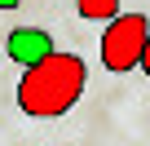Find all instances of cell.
Wrapping results in <instances>:
<instances>
[{
    "label": "cell",
    "instance_id": "6da1fadb",
    "mask_svg": "<svg viewBox=\"0 0 150 146\" xmlns=\"http://www.w3.org/2000/svg\"><path fill=\"white\" fill-rule=\"evenodd\" d=\"M84 84H88L84 58L53 49V53H44L40 62H31L22 71V80H18V106L31 120H57V115H66L75 102H80Z\"/></svg>",
    "mask_w": 150,
    "mask_h": 146
},
{
    "label": "cell",
    "instance_id": "7a4b0ae2",
    "mask_svg": "<svg viewBox=\"0 0 150 146\" xmlns=\"http://www.w3.org/2000/svg\"><path fill=\"white\" fill-rule=\"evenodd\" d=\"M150 40L146 14H115L102 31V66L106 71H137Z\"/></svg>",
    "mask_w": 150,
    "mask_h": 146
},
{
    "label": "cell",
    "instance_id": "3957f363",
    "mask_svg": "<svg viewBox=\"0 0 150 146\" xmlns=\"http://www.w3.org/2000/svg\"><path fill=\"white\" fill-rule=\"evenodd\" d=\"M5 53H9L18 66H31V62H40L44 53H53V36L40 31V27H18V31H9Z\"/></svg>",
    "mask_w": 150,
    "mask_h": 146
},
{
    "label": "cell",
    "instance_id": "277c9868",
    "mask_svg": "<svg viewBox=\"0 0 150 146\" xmlns=\"http://www.w3.org/2000/svg\"><path fill=\"white\" fill-rule=\"evenodd\" d=\"M75 14L84 22H110L119 14V0H75Z\"/></svg>",
    "mask_w": 150,
    "mask_h": 146
},
{
    "label": "cell",
    "instance_id": "5b68a950",
    "mask_svg": "<svg viewBox=\"0 0 150 146\" xmlns=\"http://www.w3.org/2000/svg\"><path fill=\"white\" fill-rule=\"evenodd\" d=\"M141 71L150 75V40H146V53H141Z\"/></svg>",
    "mask_w": 150,
    "mask_h": 146
},
{
    "label": "cell",
    "instance_id": "8992f818",
    "mask_svg": "<svg viewBox=\"0 0 150 146\" xmlns=\"http://www.w3.org/2000/svg\"><path fill=\"white\" fill-rule=\"evenodd\" d=\"M22 5V0H0V9H18Z\"/></svg>",
    "mask_w": 150,
    "mask_h": 146
}]
</instances>
